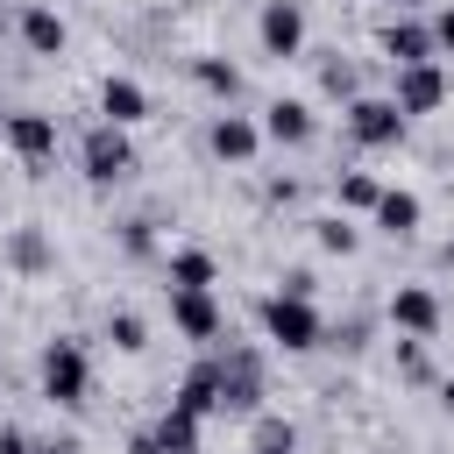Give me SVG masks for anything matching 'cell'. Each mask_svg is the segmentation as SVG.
<instances>
[{
  "mask_svg": "<svg viewBox=\"0 0 454 454\" xmlns=\"http://www.w3.org/2000/svg\"><path fill=\"white\" fill-rule=\"evenodd\" d=\"M397 376H404V383H433V362H426V340H411V333H397Z\"/></svg>",
  "mask_w": 454,
  "mask_h": 454,
  "instance_id": "26",
  "label": "cell"
},
{
  "mask_svg": "<svg viewBox=\"0 0 454 454\" xmlns=\"http://www.w3.org/2000/svg\"><path fill=\"white\" fill-rule=\"evenodd\" d=\"M319 85H326L333 99H355V92H362V85H355V64H340V57H326V64H319Z\"/></svg>",
  "mask_w": 454,
  "mask_h": 454,
  "instance_id": "27",
  "label": "cell"
},
{
  "mask_svg": "<svg viewBox=\"0 0 454 454\" xmlns=\"http://www.w3.org/2000/svg\"><path fill=\"white\" fill-rule=\"evenodd\" d=\"M163 270H170V291H213V255L206 248H177Z\"/></svg>",
  "mask_w": 454,
  "mask_h": 454,
  "instance_id": "20",
  "label": "cell"
},
{
  "mask_svg": "<svg viewBox=\"0 0 454 454\" xmlns=\"http://www.w3.org/2000/svg\"><path fill=\"white\" fill-rule=\"evenodd\" d=\"M255 319H262V340H270V348H284V355H312V348L326 340L319 305H312V298H298V291H270V298L255 305Z\"/></svg>",
  "mask_w": 454,
  "mask_h": 454,
  "instance_id": "1",
  "label": "cell"
},
{
  "mask_svg": "<svg viewBox=\"0 0 454 454\" xmlns=\"http://www.w3.org/2000/svg\"><path fill=\"white\" fill-rule=\"evenodd\" d=\"M447 92H454V78H447V64H440V57H426V64H397L390 99L404 106V121H411V114H440V106H447Z\"/></svg>",
  "mask_w": 454,
  "mask_h": 454,
  "instance_id": "5",
  "label": "cell"
},
{
  "mask_svg": "<svg viewBox=\"0 0 454 454\" xmlns=\"http://www.w3.org/2000/svg\"><path fill=\"white\" fill-rule=\"evenodd\" d=\"M312 241H319L326 255H355V248H362V234H355V220H348V213H326V220H312Z\"/></svg>",
  "mask_w": 454,
  "mask_h": 454,
  "instance_id": "23",
  "label": "cell"
},
{
  "mask_svg": "<svg viewBox=\"0 0 454 454\" xmlns=\"http://www.w3.org/2000/svg\"><path fill=\"white\" fill-rule=\"evenodd\" d=\"M369 220H376L390 241H411V234H419V220H426V206H419V192H404V184H383V199L369 206Z\"/></svg>",
  "mask_w": 454,
  "mask_h": 454,
  "instance_id": "13",
  "label": "cell"
},
{
  "mask_svg": "<svg viewBox=\"0 0 454 454\" xmlns=\"http://www.w3.org/2000/svg\"><path fill=\"white\" fill-rule=\"evenodd\" d=\"M35 376H43V397H50V404H64V411H78V404H85V390H92V362H85V348H78L71 333L43 340Z\"/></svg>",
  "mask_w": 454,
  "mask_h": 454,
  "instance_id": "2",
  "label": "cell"
},
{
  "mask_svg": "<svg viewBox=\"0 0 454 454\" xmlns=\"http://www.w3.org/2000/svg\"><path fill=\"white\" fill-rule=\"evenodd\" d=\"M319 135V121H312V99H270L262 106V142H277V149H305Z\"/></svg>",
  "mask_w": 454,
  "mask_h": 454,
  "instance_id": "10",
  "label": "cell"
},
{
  "mask_svg": "<svg viewBox=\"0 0 454 454\" xmlns=\"http://www.w3.org/2000/svg\"><path fill=\"white\" fill-rule=\"evenodd\" d=\"M14 28H21V43H28L35 57H57V50H64V35H71V28H64V14H57V7H43V0H35V7H21V14H14Z\"/></svg>",
  "mask_w": 454,
  "mask_h": 454,
  "instance_id": "15",
  "label": "cell"
},
{
  "mask_svg": "<svg viewBox=\"0 0 454 454\" xmlns=\"http://www.w3.org/2000/svg\"><path fill=\"white\" fill-rule=\"evenodd\" d=\"M0 28H7V0H0Z\"/></svg>",
  "mask_w": 454,
  "mask_h": 454,
  "instance_id": "34",
  "label": "cell"
},
{
  "mask_svg": "<svg viewBox=\"0 0 454 454\" xmlns=\"http://www.w3.org/2000/svg\"><path fill=\"white\" fill-rule=\"evenodd\" d=\"M255 43H262V57H298L305 50V0H262Z\"/></svg>",
  "mask_w": 454,
  "mask_h": 454,
  "instance_id": "8",
  "label": "cell"
},
{
  "mask_svg": "<svg viewBox=\"0 0 454 454\" xmlns=\"http://www.w3.org/2000/svg\"><path fill=\"white\" fill-rule=\"evenodd\" d=\"M170 404H184L192 419H213V411H220V355H206V362H192Z\"/></svg>",
  "mask_w": 454,
  "mask_h": 454,
  "instance_id": "14",
  "label": "cell"
},
{
  "mask_svg": "<svg viewBox=\"0 0 454 454\" xmlns=\"http://www.w3.org/2000/svg\"><path fill=\"white\" fill-rule=\"evenodd\" d=\"M7 262H14L21 277H43V270L57 262V248H50L43 227H14V234H7Z\"/></svg>",
  "mask_w": 454,
  "mask_h": 454,
  "instance_id": "18",
  "label": "cell"
},
{
  "mask_svg": "<svg viewBox=\"0 0 454 454\" xmlns=\"http://www.w3.org/2000/svg\"><path fill=\"white\" fill-rule=\"evenodd\" d=\"M192 78H199L206 92H220V99H234V92H241V71H234L227 57H199V64H192Z\"/></svg>",
  "mask_w": 454,
  "mask_h": 454,
  "instance_id": "24",
  "label": "cell"
},
{
  "mask_svg": "<svg viewBox=\"0 0 454 454\" xmlns=\"http://www.w3.org/2000/svg\"><path fill=\"white\" fill-rule=\"evenodd\" d=\"M376 43H383V57H390V64H426V57L440 50V35H433L426 21H390Z\"/></svg>",
  "mask_w": 454,
  "mask_h": 454,
  "instance_id": "16",
  "label": "cell"
},
{
  "mask_svg": "<svg viewBox=\"0 0 454 454\" xmlns=\"http://www.w3.org/2000/svg\"><path fill=\"white\" fill-rule=\"evenodd\" d=\"M106 340H114L121 355H142V348H149V326H142V312H106Z\"/></svg>",
  "mask_w": 454,
  "mask_h": 454,
  "instance_id": "25",
  "label": "cell"
},
{
  "mask_svg": "<svg viewBox=\"0 0 454 454\" xmlns=\"http://www.w3.org/2000/svg\"><path fill=\"white\" fill-rule=\"evenodd\" d=\"M206 149H213L220 163H255V149H262V121H248V114H213Z\"/></svg>",
  "mask_w": 454,
  "mask_h": 454,
  "instance_id": "11",
  "label": "cell"
},
{
  "mask_svg": "<svg viewBox=\"0 0 454 454\" xmlns=\"http://www.w3.org/2000/svg\"><path fill=\"white\" fill-rule=\"evenodd\" d=\"M433 35H440V50H447V57H454V0H447V7H440V21H433Z\"/></svg>",
  "mask_w": 454,
  "mask_h": 454,
  "instance_id": "30",
  "label": "cell"
},
{
  "mask_svg": "<svg viewBox=\"0 0 454 454\" xmlns=\"http://www.w3.org/2000/svg\"><path fill=\"white\" fill-rule=\"evenodd\" d=\"M383 312H390V326L411 333V340H433V333H440V291H433V284H397Z\"/></svg>",
  "mask_w": 454,
  "mask_h": 454,
  "instance_id": "9",
  "label": "cell"
},
{
  "mask_svg": "<svg viewBox=\"0 0 454 454\" xmlns=\"http://www.w3.org/2000/svg\"><path fill=\"white\" fill-rule=\"evenodd\" d=\"M440 411H447V419H454V376H447V383H440Z\"/></svg>",
  "mask_w": 454,
  "mask_h": 454,
  "instance_id": "33",
  "label": "cell"
},
{
  "mask_svg": "<svg viewBox=\"0 0 454 454\" xmlns=\"http://www.w3.org/2000/svg\"><path fill=\"white\" fill-rule=\"evenodd\" d=\"M149 114V92L135 85V78H106L99 85V121H114V128H135Z\"/></svg>",
  "mask_w": 454,
  "mask_h": 454,
  "instance_id": "17",
  "label": "cell"
},
{
  "mask_svg": "<svg viewBox=\"0 0 454 454\" xmlns=\"http://www.w3.org/2000/svg\"><path fill=\"white\" fill-rule=\"evenodd\" d=\"M0 135H7V149H14L28 170H50V163H57V114H35V106H28V114H7Z\"/></svg>",
  "mask_w": 454,
  "mask_h": 454,
  "instance_id": "7",
  "label": "cell"
},
{
  "mask_svg": "<svg viewBox=\"0 0 454 454\" xmlns=\"http://www.w3.org/2000/svg\"><path fill=\"white\" fill-rule=\"evenodd\" d=\"M149 433H156V454H199V419H192L184 404H170Z\"/></svg>",
  "mask_w": 454,
  "mask_h": 454,
  "instance_id": "19",
  "label": "cell"
},
{
  "mask_svg": "<svg viewBox=\"0 0 454 454\" xmlns=\"http://www.w3.org/2000/svg\"><path fill=\"white\" fill-rule=\"evenodd\" d=\"M28 454H78V433H50V440H28Z\"/></svg>",
  "mask_w": 454,
  "mask_h": 454,
  "instance_id": "28",
  "label": "cell"
},
{
  "mask_svg": "<svg viewBox=\"0 0 454 454\" xmlns=\"http://www.w3.org/2000/svg\"><path fill=\"white\" fill-rule=\"evenodd\" d=\"M78 163H85V177H92V184H121V177L135 170V142H128V128H114V121L85 128Z\"/></svg>",
  "mask_w": 454,
  "mask_h": 454,
  "instance_id": "4",
  "label": "cell"
},
{
  "mask_svg": "<svg viewBox=\"0 0 454 454\" xmlns=\"http://www.w3.org/2000/svg\"><path fill=\"white\" fill-rule=\"evenodd\" d=\"M255 454H298V426L291 419H277V411H255Z\"/></svg>",
  "mask_w": 454,
  "mask_h": 454,
  "instance_id": "21",
  "label": "cell"
},
{
  "mask_svg": "<svg viewBox=\"0 0 454 454\" xmlns=\"http://www.w3.org/2000/svg\"><path fill=\"white\" fill-rule=\"evenodd\" d=\"M170 326L184 333V340H220V298L213 291H170Z\"/></svg>",
  "mask_w": 454,
  "mask_h": 454,
  "instance_id": "12",
  "label": "cell"
},
{
  "mask_svg": "<svg viewBox=\"0 0 454 454\" xmlns=\"http://www.w3.org/2000/svg\"><path fill=\"white\" fill-rule=\"evenodd\" d=\"M340 128H348L362 149H397V142H404V106H397V99H376V92H355L348 114H340Z\"/></svg>",
  "mask_w": 454,
  "mask_h": 454,
  "instance_id": "3",
  "label": "cell"
},
{
  "mask_svg": "<svg viewBox=\"0 0 454 454\" xmlns=\"http://www.w3.org/2000/svg\"><path fill=\"white\" fill-rule=\"evenodd\" d=\"M121 241H128V255H149V220H128V234H121Z\"/></svg>",
  "mask_w": 454,
  "mask_h": 454,
  "instance_id": "29",
  "label": "cell"
},
{
  "mask_svg": "<svg viewBox=\"0 0 454 454\" xmlns=\"http://www.w3.org/2000/svg\"><path fill=\"white\" fill-rule=\"evenodd\" d=\"M333 199H340L348 213H369V206L383 199V184H376L369 170H340V177H333Z\"/></svg>",
  "mask_w": 454,
  "mask_h": 454,
  "instance_id": "22",
  "label": "cell"
},
{
  "mask_svg": "<svg viewBox=\"0 0 454 454\" xmlns=\"http://www.w3.org/2000/svg\"><path fill=\"white\" fill-rule=\"evenodd\" d=\"M0 454H28V433L21 426H0Z\"/></svg>",
  "mask_w": 454,
  "mask_h": 454,
  "instance_id": "31",
  "label": "cell"
},
{
  "mask_svg": "<svg viewBox=\"0 0 454 454\" xmlns=\"http://www.w3.org/2000/svg\"><path fill=\"white\" fill-rule=\"evenodd\" d=\"M220 411H241V419L262 411V355L255 348H227L220 355Z\"/></svg>",
  "mask_w": 454,
  "mask_h": 454,
  "instance_id": "6",
  "label": "cell"
},
{
  "mask_svg": "<svg viewBox=\"0 0 454 454\" xmlns=\"http://www.w3.org/2000/svg\"><path fill=\"white\" fill-rule=\"evenodd\" d=\"M128 454H156V433H135V440H128Z\"/></svg>",
  "mask_w": 454,
  "mask_h": 454,
  "instance_id": "32",
  "label": "cell"
}]
</instances>
